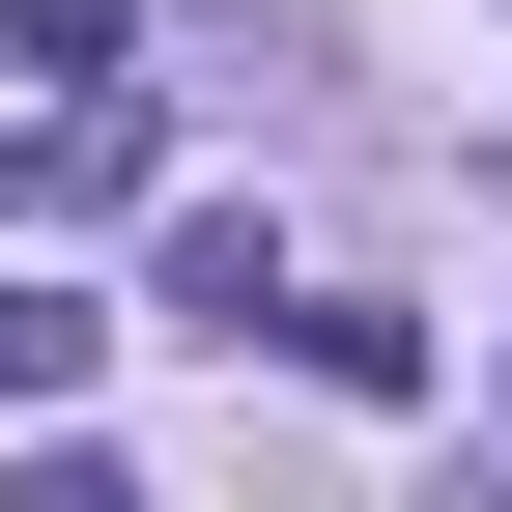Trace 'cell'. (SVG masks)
Segmentation results:
<instances>
[{"mask_svg": "<svg viewBox=\"0 0 512 512\" xmlns=\"http://www.w3.org/2000/svg\"><path fill=\"white\" fill-rule=\"evenodd\" d=\"M285 370H313V399H427V313H370V285H313V313H285Z\"/></svg>", "mask_w": 512, "mask_h": 512, "instance_id": "3", "label": "cell"}, {"mask_svg": "<svg viewBox=\"0 0 512 512\" xmlns=\"http://www.w3.org/2000/svg\"><path fill=\"white\" fill-rule=\"evenodd\" d=\"M0 57H29V86H86V114H114V0H0Z\"/></svg>", "mask_w": 512, "mask_h": 512, "instance_id": "4", "label": "cell"}, {"mask_svg": "<svg viewBox=\"0 0 512 512\" xmlns=\"http://www.w3.org/2000/svg\"><path fill=\"white\" fill-rule=\"evenodd\" d=\"M0 512H143V484H114L86 427H29V456H0Z\"/></svg>", "mask_w": 512, "mask_h": 512, "instance_id": "5", "label": "cell"}, {"mask_svg": "<svg viewBox=\"0 0 512 512\" xmlns=\"http://www.w3.org/2000/svg\"><path fill=\"white\" fill-rule=\"evenodd\" d=\"M256 313H313L285 228H256V200H171V342H256Z\"/></svg>", "mask_w": 512, "mask_h": 512, "instance_id": "1", "label": "cell"}, {"mask_svg": "<svg viewBox=\"0 0 512 512\" xmlns=\"http://www.w3.org/2000/svg\"><path fill=\"white\" fill-rule=\"evenodd\" d=\"M86 370H114V313H86V285H29V256H0V427H57V399H86Z\"/></svg>", "mask_w": 512, "mask_h": 512, "instance_id": "2", "label": "cell"}, {"mask_svg": "<svg viewBox=\"0 0 512 512\" xmlns=\"http://www.w3.org/2000/svg\"><path fill=\"white\" fill-rule=\"evenodd\" d=\"M0 200H57V143H0Z\"/></svg>", "mask_w": 512, "mask_h": 512, "instance_id": "6", "label": "cell"}]
</instances>
